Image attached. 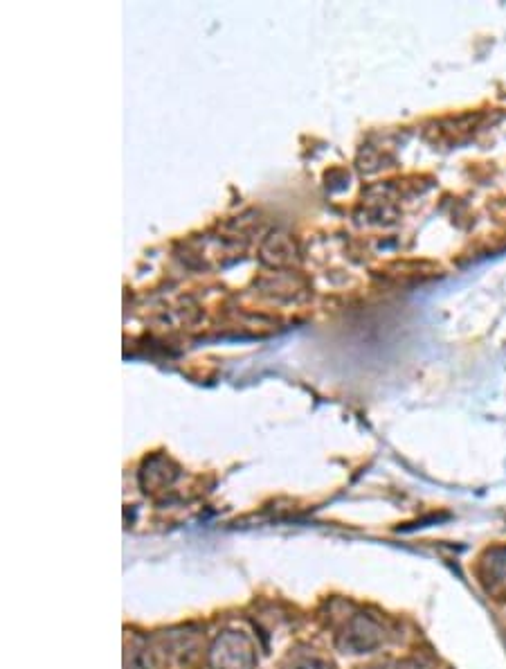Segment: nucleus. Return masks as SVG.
I'll return each instance as SVG.
<instances>
[{"mask_svg": "<svg viewBox=\"0 0 506 669\" xmlns=\"http://www.w3.org/2000/svg\"><path fill=\"white\" fill-rule=\"evenodd\" d=\"M282 669H333L327 658H322L318 654H309V651H295V654L288 656Z\"/></svg>", "mask_w": 506, "mask_h": 669, "instance_id": "nucleus-4", "label": "nucleus"}, {"mask_svg": "<svg viewBox=\"0 0 506 669\" xmlns=\"http://www.w3.org/2000/svg\"><path fill=\"white\" fill-rule=\"evenodd\" d=\"M504 573H506V548H495L491 552H486V557L482 561L484 582L498 584L502 582Z\"/></svg>", "mask_w": 506, "mask_h": 669, "instance_id": "nucleus-3", "label": "nucleus"}, {"mask_svg": "<svg viewBox=\"0 0 506 669\" xmlns=\"http://www.w3.org/2000/svg\"><path fill=\"white\" fill-rule=\"evenodd\" d=\"M383 645V627L372 615L356 613L347 620L338 638V647L345 654H367Z\"/></svg>", "mask_w": 506, "mask_h": 669, "instance_id": "nucleus-2", "label": "nucleus"}, {"mask_svg": "<svg viewBox=\"0 0 506 669\" xmlns=\"http://www.w3.org/2000/svg\"><path fill=\"white\" fill-rule=\"evenodd\" d=\"M396 669H437V667L426 656H408L396 663Z\"/></svg>", "mask_w": 506, "mask_h": 669, "instance_id": "nucleus-5", "label": "nucleus"}, {"mask_svg": "<svg viewBox=\"0 0 506 669\" xmlns=\"http://www.w3.org/2000/svg\"><path fill=\"white\" fill-rule=\"evenodd\" d=\"M207 663H210V669H255V642L241 631H223L214 638L210 651H207Z\"/></svg>", "mask_w": 506, "mask_h": 669, "instance_id": "nucleus-1", "label": "nucleus"}, {"mask_svg": "<svg viewBox=\"0 0 506 669\" xmlns=\"http://www.w3.org/2000/svg\"><path fill=\"white\" fill-rule=\"evenodd\" d=\"M124 669H149V663L138 649H129L124 654Z\"/></svg>", "mask_w": 506, "mask_h": 669, "instance_id": "nucleus-6", "label": "nucleus"}]
</instances>
